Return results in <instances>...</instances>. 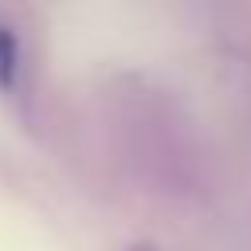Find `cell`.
I'll return each mask as SVG.
<instances>
[{
	"label": "cell",
	"mask_w": 251,
	"mask_h": 251,
	"mask_svg": "<svg viewBox=\"0 0 251 251\" xmlns=\"http://www.w3.org/2000/svg\"><path fill=\"white\" fill-rule=\"evenodd\" d=\"M20 71V43L8 27H0V86H12Z\"/></svg>",
	"instance_id": "1"
}]
</instances>
